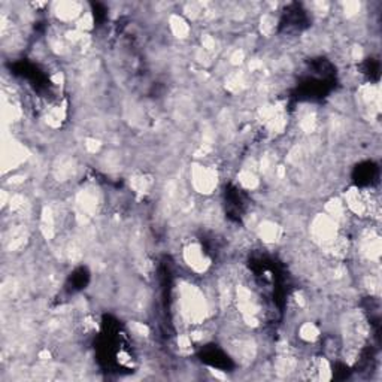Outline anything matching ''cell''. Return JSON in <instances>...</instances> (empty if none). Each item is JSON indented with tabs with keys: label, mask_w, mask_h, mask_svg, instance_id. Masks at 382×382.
<instances>
[{
	"label": "cell",
	"mask_w": 382,
	"mask_h": 382,
	"mask_svg": "<svg viewBox=\"0 0 382 382\" xmlns=\"http://www.w3.org/2000/svg\"><path fill=\"white\" fill-rule=\"evenodd\" d=\"M240 184H242L243 187H246V188H256L257 184H259V181H257V176L254 175L252 172L243 170V172L240 173Z\"/></svg>",
	"instance_id": "obj_7"
},
{
	"label": "cell",
	"mask_w": 382,
	"mask_h": 382,
	"mask_svg": "<svg viewBox=\"0 0 382 382\" xmlns=\"http://www.w3.org/2000/svg\"><path fill=\"white\" fill-rule=\"evenodd\" d=\"M181 306H182V313L193 323L202 321L206 315L205 297L199 290L193 288V286H187V288L182 290Z\"/></svg>",
	"instance_id": "obj_1"
},
{
	"label": "cell",
	"mask_w": 382,
	"mask_h": 382,
	"mask_svg": "<svg viewBox=\"0 0 382 382\" xmlns=\"http://www.w3.org/2000/svg\"><path fill=\"white\" fill-rule=\"evenodd\" d=\"M318 336V330L313 324L308 323V324H303L302 329H300V337H303L305 340H313L315 337Z\"/></svg>",
	"instance_id": "obj_8"
},
{
	"label": "cell",
	"mask_w": 382,
	"mask_h": 382,
	"mask_svg": "<svg viewBox=\"0 0 382 382\" xmlns=\"http://www.w3.org/2000/svg\"><path fill=\"white\" fill-rule=\"evenodd\" d=\"M81 14V5L75 2H61L55 5V15L63 21L75 20Z\"/></svg>",
	"instance_id": "obj_4"
},
{
	"label": "cell",
	"mask_w": 382,
	"mask_h": 382,
	"mask_svg": "<svg viewBox=\"0 0 382 382\" xmlns=\"http://www.w3.org/2000/svg\"><path fill=\"white\" fill-rule=\"evenodd\" d=\"M260 236L267 242H273L279 236V229L275 224H272V222H264L260 227Z\"/></svg>",
	"instance_id": "obj_6"
},
{
	"label": "cell",
	"mask_w": 382,
	"mask_h": 382,
	"mask_svg": "<svg viewBox=\"0 0 382 382\" xmlns=\"http://www.w3.org/2000/svg\"><path fill=\"white\" fill-rule=\"evenodd\" d=\"M193 184L200 193H211L216 185V173L209 167L196 166L193 169Z\"/></svg>",
	"instance_id": "obj_2"
},
{
	"label": "cell",
	"mask_w": 382,
	"mask_h": 382,
	"mask_svg": "<svg viewBox=\"0 0 382 382\" xmlns=\"http://www.w3.org/2000/svg\"><path fill=\"white\" fill-rule=\"evenodd\" d=\"M262 31L264 35H270L272 31L275 30V18H272L270 15H264L262 18Z\"/></svg>",
	"instance_id": "obj_9"
},
{
	"label": "cell",
	"mask_w": 382,
	"mask_h": 382,
	"mask_svg": "<svg viewBox=\"0 0 382 382\" xmlns=\"http://www.w3.org/2000/svg\"><path fill=\"white\" fill-rule=\"evenodd\" d=\"M358 11H360V3H357V2H348V3H345V14L354 15V14H357Z\"/></svg>",
	"instance_id": "obj_10"
},
{
	"label": "cell",
	"mask_w": 382,
	"mask_h": 382,
	"mask_svg": "<svg viewBox=\"0 0 382 382\" xmlns=\"http://www.w3.org/2000/svg\"><path fill=\"white\" fill-rule=\"evenodd\" d=\"M185 260L187 263L193 267L194 270L197 272H203L206 270V267L209 266V260L205 257V254L202 251V248L199 245H190L187 249H185Z\"/></svg>",
	"instance_id": "obj_3"
},
{
	"label": "cell",
	"mask_w": 382,
	"mask_h": 382,
	"mask_svg": "<svg viewBox=\"0 0 382 382\" xmlns=\"http://www.w3.org/2000/svg\"><path fill=\"white\" fill-rule=\"evenodd\" d=\"M170 28H172V31H173V35L178 36V38H185V36L188 35V25H187V23H185L181 17H178V15H173V17L170 18Z\"/></svg>",
	"instance_id": "obj_5"
}]
</instances>
